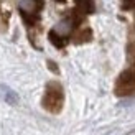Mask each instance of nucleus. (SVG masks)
<instances>
[{
    "label": "nucleus",
    "instance_id": "nucleus-1",
    "mask_svg": "<svg viewBox=\"0 0 135 135\" xmlns=\"http://www.w3.org/2000/svg\"><path fill=\"white\" fill-rule=\"evenodd\" d=\"M130 59V68L125 69L119 76L115 83V94L117 96H132L135 94V43H132L127 50Z\"/></svg>",
    "mask_w": 135,
    "mask_h": 135
},
{
    "label": "nucleus",
    "instance_id": "nucleus-5",
    "mask_svg": "<svg viewBox=\"0 0 135 135\" xmlns=\"http://www.w3.org/2000/svg\"><path fill=\"white\" fill-rule=\"evenodd\" d=\"M122 3H124V8H127V10L135 8V0H122Z\"/></svg>",
    "mask_w": 135,
    "mask_h": 135
},
{
    "label": "nucleus",
    "instance_id": "nucleus-3",
    "mask_svg": "<svg viewBox=\"0 0 135 135\" xmlns=\"http://www.w3.org/2000/svg\"><path fill=\"white\" fill-rule=\"evenodd\" d=\"M18 8L26 22H35V20H38L40 12L43 8V2L41 0H20Z\"/></svg>",
    "mask_w": 135,
    "mask_h": 135
},
{
    "label": "nucleus",
    "instance_id": "nucleus-2",
    "mask_svg": "<svg viewBox=\"0 0 135 135\" xmlns=\"http://www.w3.org/2000/svg\"><path fill=\"white\" fill-rule=\"evenodd\" d=\"M63 102H64V92L61 84L55 83V81L48 83L43 96V107L51 114H58L63 109Z\"/></svg>",
    "mask_w": 135,
    "mask_h": 135
},
{
    "label": "nucleus",
    "instance_id": "nucleus-6",
    "mask_svg": "<svg viewBox=\"0 0 135 135\" xmlns=\"http://www.w3.org/2000/svg\"><path fill=\"white\" fill-rule=\"evenodd\" d=\"M78 3H79V5H84V7H87V5L91 7V5H92L91 0H78Z\"/></svg>",
    "mask_w": 135,
    "mask_h": 135
},
{
    "label": "nucleus",
    "instance_id": "nucleus-4",
    "mask_svg": "<svg viewBox=\"0 0 135 135\" xmlns=\"http://www.w3.org/2000/svg\"><path fill=\"white\" fill-rule=\"evenodd\" d=\"M0 99H2L3 102H7V104H10V105L18 104V100H20L18 94L7 84H0Z\"/></svg>",
    "mask_w": 135,
    "mask_h": 135
}]
</instances>
